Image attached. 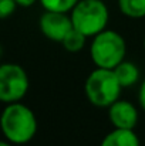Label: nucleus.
I'll return each instance as SVG.
<instances>
[{"label":"nucleus","instance_id":"1","mask_svg":"<svg viewBox=\"0 0 145 146\" xmlns=\"http://www.w3.org/2000/svg\"><path fill=\"white\" fill-rule=\"evenodd\" d=\"M4 139L11 145L29 143L37 133V118L24 104H9L3 108L0 118Z\"/></svg>","mask_w":145,"mask_h":146},{"label":"nucleus","instance_id":"2","mask_svg":"<svg viewBox=\"0 0 145 146\" xmlns=\"http://www.w3.org/2000/svg\"><path fill=\"white\" fill-rule=\"evenodd\" d=\"M122 87L114 70L96 68L90 72L84 84V92L88 102L97 108H110L121 95Z\"/></svg>","mask_w":145,"mask_h":146},{"label":"nucleus","instance_id":"3","mask_svg":"<svg viewBox=\"0 0 145 146\" xmlns=\"http://www.w3.org/2000/svg\"><path fill=\"white\" fill-rule=\"evenodd\" d=\"M125 54L127 43L118 31L104 30L91 40L90 55L97 68L114 70L125 60Z\"/></svg>","mask_w":145,"mask_h":146},{"label":"nucleus","instance_id":"4","mask_svg":"<svg viewBox=\"0 0 145 146\" xmlns=\"http://www.w3.org/2000/svg\"><path fill=\"white\" fill-rule=\"evenodd\" d=\"M70 19L73 27L90 38L107 30L110 11L102 0H80L70 11Z\"/></svg>","mask_w":145,"mask_h":146},{"label":"nucleus","instance_id":"5","mask_svg":"<svg viewBox=\"0 0 145 146\" xmlns=\"http://www.w3.org/2000/svg\"><path fill=\"white\" fill-rule=\"evenodd\" d=\"M30 82L26 70L14 62L0 65V101L6 105L20 102L26 97Z\"/></svg>","mask_w":145,"mask_h":146},{"label":"nucleus","instance_id":"6","mask_svg":"<svg viewBox=\"0 0 145 146\" xmlns=\"http://www.w3.org/2000/svg\"><path fill=\"white\" fill-rule=\"evenodd\" d=\"M39 27L46 38L57 43H63L65 36L74 29L70 14L54 11H44L40 16Z\"/></svg>","mask_w":145,"mask_h":146},{"label":"nucleus","instance_id":"7","mask_svg":"<svg viewBox=\"0 0 145 146\" xmlns=\"http://www.w3.org/2000/svg\"><path fill=\"white\" fill-rule=\"evenodd\" d=\"M108 119L114 129H127L134 131L138 121L140 113L137 106L125 99H118L108 108Z\"/></svg>","mask_w":145,"mask_h":146},{"label":"nucleus","instance_id":"8","mask_svg":"<svg viewBox=\"0 0 145 146\" xmlns=\"http://www.w3.org/2000/svg\"><path fill=\"white\" fill-rule=\"evenodd\" d=\"M100 146H141V142L134 131L112 129L104 136Z\"/></svg>","mask_w":145,"mask_h":146},{"label":"nucleus","instance_id":"9","mask_svg":"<svg viewBox=\"0 0 145 146\" xmlns=\"http://www.w3.org/2000/svg\"><path fill=\"white\" fill-rule=\"evenodd\" d=\"M114 72L122 88H131L140 81V68L132 61L124 60L117 68H114Z\"/></svg>","mask_w":145,"mask_h":146},{"label":"nucleus","instance_id":"10","mask_svg":"<svg viewBox=\"0 0 145 146\" xmlns=\"http://www.w3.org/2000/svg\"><path fill=\"white\" fill-rule=\"evenodd\" d=\"M118 9L130 19L145 17V0H118Z\"/></svg>","mask_w":145,"mask_h":146},{"label":"nucleus","instance_id":"11","mask_svg":"<svg viewBox=\"0 0 145 146\" xmlns=\"http://www.w3.org/2000/svg\"><path fill=\"white\" fill-rule=\"evenodd\" d=\"M63 47L67 50V51H70V52H78V51H81V50L86 47V44H87V37L83 34V33H80L78 30H76V29H73L67 36H65V38L63 40Z\"/></svg>","mask_w":145,"mask_h":146},{"label":"nucleus","instance_id":"12","mask_svg":"<svg viewBox=\"0 0 145 146\" xmlns=\"http://www.w3.org/2000/svg\"><path fill=\"white\" fill-rule=\"evenodd\" d=\"M43 6L44 11H54V13H68L77 6L80 0H39Z\"/></svg>","mask_w":145,"mask_h":146},{"label":"nucleus","instance_id":"13","mask_svg":"<svg viewBox=\"0 0 145 146\" xmlns=\"http://www.w3.org/2000/svg\"><path fill=\"white\" fill-rule=\"evenodd\" d=\"M17 4L14 0H0V17L1 19H7L9 16H11L16 10Z\"/></svg>","mask_w":145,"mask_h":146},{"label":"nucleus","instance_id":"14","mask_svg":"<svg viewBox=\"0 0 145 146\" xmlns=\"http://www.w3.org/2000/svg\"><path fill=\"white\" fill-rule=\"evenodd\" d=\"M138 104L145 111V78L144 81L140 84V88H138Z\"/></svg>","mask_w":145,"mask_h":146},{"label":"nucleus","instance_id":"15","mask_svg":"<svg viewBox=\"0 0 145 146\" xmlns=\"http://www.w3.org/2000/svg\"><path fill=\"white\" fill-rule=\"evenodd\" d=\"M16 1V4L17 6H20V7H30V6H33L36 1H39V0H14Z\"/></svg>","mask_w":145,"mask_h":146},{"label":"nucleus","instance_id":"16","mask_svg":"<svg viewBox=\"0 0 145 146\" xmlns=\"http://www.w3.org/2000/svg\"><path fill=\"white\" fill-rule=\"evenodd\" d=\"M0 146H13V145H11V143H9L7 141H3V142L0 143Z\"/></svg>","mask_w":145,"mask_h":146},{"label":"nucleus","instance_id":"17","mask_svg":"<svg viewBox=\"0 0 145 146\" xmlns=\"http://www.w3.org/2000/svg\"><path fill=\"white\" fill-rule=\"evenodd\" d=\"M142 47H144V52H145V37H144V43H142Z\"/></svg>","mask_w":145,"mask_h":146}]
</instances>
